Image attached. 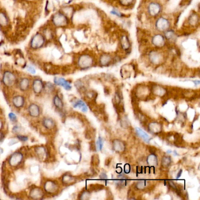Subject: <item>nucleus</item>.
I'll list each match as a JSON object with an SVG mask.
<instances>
[{
	"label": "nucleus",
	"instance_id": "obj_1",
	"mask_svg": "<svg viewBox=\"0 0 200 200\" xmlns=\"http://www.w3.org/2000/svg\"><path fill=\"white\" fill-rule=\"evenodd\" d=\"M45 44V36L41 33L35 34L30 41V47L32 49L37 50L42 48Z\"/></svg>",
	"mask_w": 200,
	"mask_h": 200
},
{
	"label": "nucleus",
	"instance_id": "obj_2",
	"mask_svg": "<svg viewBox=\"0 0 200 200\" xmlns=\"http://www.w3.org/2000/svg\"><path fill=\"white\" fill-rule=\"evenodd\" d=\"M52 22L53 24L57 27H63L67 25L68 20L65 14L61 12H58L53 15Z\"/></svg>",
	"mask_w": 200,
	"mask_h": 200
},
{
	"label": "nucleus",
	"instance_id": "obj_3",
	"mask_svg": "<svg viewBox=\"0 0 200 200\" xmlns=\"http://www.w3.org/2000/svg\"><path fill=\"white\" fill-rule=\"evenodd\" d=\"M93 62V58L87 54H83L80 56L77 60V65L82 69H87L90 67Z\"/></svg>",
	"mask_w": 200,
	"mask_h": 200
},
{
	"label": "nucleus",
	"instance_id": "obj_4",
	"mask_svg": "<svg viewBox=\"0 0 200 200\" xmlns=\"http://www.w3.org/2000/svg\"><path fill=\"white\" fill-rule=\"evenodd\" d=\"M3 82L7 87L13 86L15 83L16 76L12 72L6 70L3 73Z\"/></svg>",
	"mask_w": 200,
	"mask_h": 200
},
{
	"label": "nucleus",
	"instance_id": "obj_5",
	"mask_svg": "<svg viewBox=\"0 0 200 200\" xmlns=\"http://www.w3.org/2000/svg\"><path fill=\"white\" fill-rule=\"evenodd\" d=\"M23 160V155L20 152L14 153L9 158V163L12 167L18 165Z\"/></svg>",
	"mask_w": 200,
	"mask_h": 200
},
{
	"label": "nucleus",
	"instance_id": "obj_6",
	"mask_svg": "<svg viewBox=\"0 0 200 200\" xmlns=\"http://www.w3.org/2000/svg\"><path fill=\"white\" fill-rule=\"evenodd\" d=\"M169 21L165 18L160 17L156 21V27L160 31H166L169 28Z\"/></svg>",
	"mask_w": 200,
	"mask_h": 200
},
{
	"label": "nucleus",
	"instance_id": "obj_7",
	"mask_svg": "<svg viewBox=\"0 0 200 200\" xmlns=\"http://www.w3.org/2000/svg\"><path fill=\"white\" fill-rule=\"evenodd\" d=\"M149 59L151 63L155 65L160 64L163 62V55L157 51H152L149 54Z\"/></svg>",
	"mask_w": 200,
	"mask_h": 200
},
{
	"label": "nucleus",
	"instance_id": "obj_8",
	"mask_svg": "<svg viewBox=\"0 0 200 200\" xmlns=\"http://www.w3.org/2000/svg\"><path fill=\"white\" fill-rule=\"evenodd\" d=\"M161 6L157 3H151L148 7V11L150 15L155 17L160 14L161 12Z\"/></svg>",
	"mask_w": 200,
	"mask_h": 200
},
{
	"label": "nucleus",
	"instance_id": "obj_9",
	"mask_svg": "<svg viewBox=\"0 0 200 200\" xmlns=\"http://www.w3.org/2000/svg\"><path fill=\"white\" fill-rule=\"evenodd\" d=\"M44 189L49 194H54L58 191V186L55 181H47L44 184Z\"/></svg>",
	"mask_w": 200,
	"mask_h": 200
},
{
	"label": "nucleus",
	"instance_id": "obj_10",
	"mask_svg": "<svg viewBox=\"0 0 200 200\" xmlns=\"http://www.w3.org/2000/svg\"><path fill=\"white\" fill-rule=\"evenodd\" d=\"M152 43L157 48H161L165 44L164 37L160 34L155 35L152 38Z\"/></svg>",
	"mask_w": 200,
	"mask_h": 200
},
{
	"label": "nucleus",
	"instance_id": "obj_11",
	"mask_svg": "<svg viewBox=\"0 0 200 200\" xmlns=\"http://www.w3.org/2000/svg\"><path fill=\"white\" fill-rule=\"evenodd\" d=\"M54 83L56 85L61 86L62 87H63L66 90H70L72 88V86L70 85V83L69 82H68V80H65L64 78L62 77H56L54 78Z\"/></svg>",
	"mask_w": 200,
	"mask_h": 200
},
{
	"label": "nucleus",
	"instance_id": "obj_12",
	"mask_svg": "<svg viewBox=\"0 0 200 200\" xmlns=\"http://www.w3.org/2000/svg\"><path fill=\"white\" fill-rule=\"evenodd\" d=\"M30 196L34 199H41L44 196V192L40 188L35 187L31 190Z\"/></svg>",
	"mask_w": 200,
	"mask_h": 200
},
{
	"label": "nucleus",
	"instance_id": "obj_13",
	"mask_svg": "<svg viewBox=\"0 0 200 200\" xmlns=\"http://www.w3.org/2000/svg\"><path fill=\"white\" fill-rule=\"evenodd\" d=\"M44 84L41 79H36L32 82V89L35 93H40L44 89Z\"/></svg>",
	"mask_w": 200,
	"mask_h": 200
},
{
	"label": "nucleus",
	"instance_id": "obj_14",
	"mask_svg": "<svg viewBox=\"0 0 200 200\" xmlns=\"http://www.w3.org/2000/svg\"><path fill=\"white\" fill-rule=\"evenodd\" d=\"M28 113L30 115L34 118H37L40 115V109L39 106L35 104H32L30 105L28 107Z\"/></svg>",
	"mask_w": 200,
	"mask_h": 200
},
{
	"label": "nucleus",
	"instance_id": "obj_15",
	"mask_svg": "<svg viewBox=\"0 0 200 200\" xmlns=\"http://www.w3.org/2000/svg\"><path fill=\"white\" fill-rule=\"evenodd\" d=\"M113 147L118 153H122L125 150V144L122 140L116 139L113 142Z\"/></svg>",
	"mask_w": 200,
	"mask_h": 200
},
{
	"label": "nucleus",
	"instance_id": "obj_16",
	"mask_svg": "<svg viewBox=\"0 0 200 200\" xmlns=\"http://www.w3.org/2000/svg\"><path fill=\"white\" fill-rule=\"evenodd\" d=\"M25 99L22 96H16L13 99V104L15 108H20L24 106Z\"/></svg>",
	"mask_w": 200,
	"mask_h": 200
},
{
	"label": "nucleus",
	"instance_id": "obj_17",
	"mask_svg": "<svg viewBox=\"0 0 200 200\" xmlns=\"http://www.w3.org/2000/svg\"><path fill=\"white\" fill-rule=\"evenodd\" d=\"M148 128L151 133L157 134L161 132L162 127L161 125L157 122H151L149 124Z\"/></svg>",
	"mask_w": 200,
	"mask_h": 200
},
{
	"label": "nucleus",
	"instance_id": "obj_18",
	"mask_svg": "<svg viewBox=\"0 0 200 200\" xmlns=\"http://www.w3.org/2000/svg\"><path fill=\"white\" fill-rule=\"evenodd\" d=\"M100 64L102 66H108L109 65L111 61H112V58L110 55L108 54H104L101 56V57L100 58Z\"/></svg>",
	"mask_w": 200,
	"mask_h": 200
},
{
	"label": "nucleus",
	"instance_id": "obj_19",
	"mask_svg": "<svg viewBox=\"0 0 200 200\" xmlns=\"http://www.w3.org/2000/svg\"><path fill=\"white\" fill-rule=\"evenodd\" d=\"M73 106L75 108H79L83 112H86L87 111V106H86V105L85 104L83 101H82V100H80V99L77 100V101H76L74 102V104H73Z\"/></svg>",
	"mask_w": 200,
	"mask_h": 200
},
{
	"label": "nucleus",
	"instance_id": "obj_20",
	"mask_svg": "<svg viewBox=\"0 0 200 200\" xmlns=\"http://www.w3.org/2000/svg\"><path fill=\"white\" fill-rule=\"evenodd\" d=\"M136 134L142 139H143L145 142H149V140H150V137L149 136V135L146 133L144 131H143L142 129H141L140 128L137 127L136 128Z\"/></svg>",
	"mask_w": 200,
	"mask_h": 200
},
{
	"label": "nucleus",
	"instance_id": "obj_21",
	"mask_svg": "<svg viewBox=\"0 0 200 200\" xmlns=\"http://www.w3.org/2000/svg\"><path fill=\"white\" fill-rule=\"evenodd\" d=\"M20 88L23 91L27 90L30 86V80L27 77H24L21 79L19 84Z\"/></svg>",
	"mask_w": 200,
	"mask_h": 200
},
{
	"label": "nucleus",
	"instance_id": "obj_22",
	"mask_svg": "<svg viewBox=\"0 0 200 200\" xmlns=\"http://www.w3.org/2000/svg\"><path fill=\"white\" fill-rule=\"evenodd\" d=\"M44 126L47 129H52L55 126V122L51 118H45L42 122Z\"/></svg>",
	"mask_w": 200,
	"mask_h": 200
},
{
	"label": "nucleus",
	"instance_id": "obj_23",
	"mask_svg": "<svg viewBox=\"0 0 200 200\" xmlns=\"http://www.w3.org/2000/svg\"><path fill=\"white\" fill-rule=\"evenodd\" d=\"M120 44L122 48L125 50H127L130 46V44L129 38L127 36L123 35L120 38Z\"/></svg>",
	"mask_w": 200,
	"mask_h": 200
},
{
	"label": "nucleus",
	"instance_id": "obj_24",
	"mask_svg": "<svg viewBox=\"0 0 200 200\" xmlns=\"http://www.w3.org/2000/svg\"><path fill=\"white\" fill-rule=\"evenodd\" d=\"M153 93L157 96H161L165 93V89L158 85H156L153 87Z\"/></svg>",
	"mask_w": 200,
	"mask_h": 200
},
{
	"label": "nucleus",
	"instance_id": "obj_25",
	"mask_svg": "<svg viewBox=\"0 0 200 200\" xmlns=\"http://www.w3.org/2000/svg\"><path fill=\"white\" fill-rule=\"evenodd\" d=\"M147 162L149 165L151 166H156L158 164V159L156 155L150 154L148 156L147 159Z\"/></svg>",
	"mask_w": 200,
	"mask_h": 200
},
{
	"label": "nucleus",
	"instance_id": "obj_26",
	"mask_svg": "<svg viewBox=\"0 0 200 200\" xmlns=\"http://www.w3.org/2000/svg\"><path fill=\"white\" fill-rule=\"evenodd\" d=\"M8 18L3 12H0V25L1 27H7L8 25Z\"/></svg>",
	"mask_w": 200,
	"mask_h": 200
},
{
	"label": "nucleus",
	"instance_id": "obj_27",
	"mask_svg": "<svg viewBox=\"0 0 200 200\" xmlns=\"http://www.w3.org/2000/svg\"><path fill=\"white\" fill-rule=\"evenodd\" d=\"M75 181V178L71 175L65 174L62 177V182L65 184H70Z\"/></svg>",
	"mask_w": 200,
	"mask_h": 200
},
{
	"label": "nucleus",
	"instance_id": "obj_28",
	"mask_svg": "<svg viewBox=\"0 0 200 200\" xmlns=\"http://www.w3.org/2000/svg\"><path fill=\"white\" fill-rule=\"evenodd\" d=\"M54 104L55 106L59 109H62L63 107V104L62 100L58 95H56L54 98Z\"/></svg>",
	"mask_w": 200,
	"mask_h": 200
},
{
	"label": "nucleus",
	"instance_id": "obj_29",
	"mask_svg": "<svg viewBox=\"0 0 200 200\" xmlns=\"http://www.w3.org/2000/svg\"><path fill=\"white\" fill-rule=\"evenodd\" d=\"M171 159L169 156H164L161 159V165L164 168H167L171 164Z\"/></svg>",
	"mask_w": 200,
	"mask_h": 200
},
{
	"label": "nucleus",
	"instance_id": "obj_30",
	"mask_svg": "<svg viewBox=\"0 0 200 200\" xmlns=\"http://www.w3.org/2000/svg\"><path fill=\"white\" fill-rule=\"evenodd\" d=\"M35 151L40 158H44L46 155L45 149L43 147H38L37 149H36Z\"/></svg>",
	"mask_w": 200,
	"mask_h": 200
},
{
	"label": "nucleus",
	"instance_id": "obj_31",
	"mask_svg": "<svg viewBox=\"0 0 200 200\" xmlns=\"http://www.w3.org/2000/svg\"><path fill=\"white\" fill-rule=\"evenodd\" d=\"M189 24L192 25H196L198 22V17L196 14H192L191 16H190L189 20H188Z\"/></svg>",
	"mask_w": 200,
	"mask_h": 200
},
{
	"label": "nucleus",
	"instance_id": "obj_32",
	"mask_svg": "<svg viewBox=\"0 0 200 200\" xmlns=\"http://www.w3.org/2000/svg\"><path fill=\"white\" fill-rule=\"evenodd\" d=\"M165 37L167 39L172 41V40L175 39V35L173 31H172L171 30H170V31L167 30L165 32Z\"/></svg>",
	"mask_w": 200,
	"mask_h": 200
},
{
	"label": "nucleus",
	"instance_id": "obj_33",
	"mask_svg": "<svg viewBox=\"0 0 200 200\" xmlns=\"http://www.w3.org/2000/svg\"><path fill=\"white\" fill-rule=\"evenodd\" d=\"M103 145H104V141H103L102 138L101 137H99L96 142V149L97 150H102L103 148Z\"/></svg>",
	"mask_w": 200,
	"mask_h": 200
},
{
	"label": "nucleus",
	"instance_id": "obj_34",
	"mask_svg": "<svg viewBox=\"0 0 200 200\" xmlns=\"http://www.w3.org/2000/svg\"><path fill=\"white\" fill-rule=\"evenodd\" d=\"M146 186V182L145 181H139L135 185L136 188L139 190H142L144 189Z\"/></svg>",
	"mask_w": 200,
	"mask_h": 200
},
{
	"label": "nucleus",
	"instance_id": "obj_35",
	"mask_svg": "<svg viewBox=\"0 0 200 200\" xmlns=\"http://www.w3.org/2000/svg\"><path fill=\"white\" fill-rule=\"evenodd\" d=\"M90 194L88 191H84L81 192L79 195V199H88L90 198Z\"/></svg>",
	"mask_w": 200,
	"mask_h": 200
},
{
	"label": "nucleus",
	"instance_id": "obj_36",
	"mask_svg": "<svg viewBox=\"0 0 200 200\" xmlns=\"http://www.w3.org/2000/svg\"><path fill=\"white\" fill-rule=\"evenodd\" d=\"M44 88L47 92H52L54 90V86L51 82H47L44 86Z\"/></svg>",
	"mask_w": 200,
	"mask_h": 200
},
{
	"label": "nucleus",
	"instance_id": "obj_37",
	"mask_svg": "<svg viewBox=\"0 0 200 200\" xmlns=\"http://www.w3.org/2000/svg\"><path fill=\"white\" fill-rule=\"evenodd\" d=\"M134 0H119L120 3L123 6H129L132 4Z\"/></svg>",
	"mask_w": 200,
	"mask_h": 200
},
{
	"label": "nucleus",
	"instance_id": "obj_38",
	"mask_svg": "<svg viewBox=\"0 0 200 200\" xmlns=\"http://www.w3.org/2000/svg\"><path fill=\"white\" fill-rule=\"evenodd\" d=\"M92 163L94 165H97L99 163V159L98 156L94 155L92 157Z\"/></svg>",
	"mask_w": 200,
	"mask_h": 200
},
{
	"label": "nucleus",
	"instance_id": "obj_39",
	"mask_svg": "<svg viewBox=\"0 0 200 200\" xmlns=\"http://www.w3.org/2000/svg\"><path fill=\"white\" fill-rule=\"evenodd\" d=\"M27 70L29 72H30L32 74H35L36 73L35 69L32 66H27Z\"/></svg>",
	"mask_w": 200,
	"mask_h": 200
},
{
	"label": "nucleus",
	"instance_id": "obj_40",
	"mask_svg": "<svg viewBox=\"0 0 200 200\" xmlns=\"http://www.w3.org/2000/svg\"><path fill=\"white\" fill-rule=\"evenodd\" d=\"M8 116H9L10 119L12 122H15V121L17 120V116H16V115H15L14 113H9Z\"/></svg>",
	"mask_w": 200,
	"mask_h": 200
},
{
	"label": "nucleus",
	"instance_id": "obj_41",
	"mask_svg": "<svg viewBox=\"0 0 200 200\" xmlns=\"http://www.w3.org/2000/svg\"><path fill=\"white\" fill-rule=\"evenodd\" d=\"M17 138L21 140V141H23V142H26L28 140V138L27 136H23V135H18L17 136Z\"/></svg>",
	"mask_w": 200,
	"mask_h": 200
},
{
	"label": "nucleus",
	"instance_id": "obj_42",
	"mask_svg": "<svg viewBox=\"0 0 200 200\" xmlns=\"http://www.w3.org/2000/svg\"><path fill=\"white\" fill-rule=\"evenodd\" d=\"M130 171V166L129 164H126L125 165V172L126 173H129Z\"/></svg>",
	"mask_w": 200,
	"mask_h": 200
},
{
	"label": "nucleus",
	"instance_id": "obj_43",
	"mask_svg": "<svg viewBox=\"0 0 200 200\" xmlns=\"http://www.w3.org/2000/svg\"><path fill=\"white\" fill-rule=\"evenodd\" d=\"M168 184H169V185H170V186L172 188H173V189H177V186H176V185L173 182V181H168Z\"/></svg>",
	"mask_w": 200,
	"mask_h": 200
},
{
	"label": "nucleus",
	"instance_id": "obj_44",
	"mask_svg": "<svg viewBox=\"0 0 200 200\" xmlns=\"http://www.w3.org/2000/svg\"><path fill=\"white\" fill-rule=\"evenodd\" d=\"M111 13L113 14H114V15H117V16H119V17L120 16V13H119V12H118L116 10H113L112 11H111Z\"/></svg>",
	"mask_w": 200,
	"mask_h": 200
},
{
	"label": "nucleus",
	"instance_id": "obj_45",
	"mask_svg": "<svg viewBox=\"0 0 200 200\" xmlns=\"http://www.w3.org/2000/svg\"><path fill=\"white\" fill-rule=\"evenodd\" d=\"M101 178L102 179H106V178H107V175H106L105 173H102L101 175Z\"/></svg>",
	"mask_w": 200,
	"mask_h": 200
},
{
	"label": "nucleus",
	"instance_id": "obj_46",
	"mask_svg": "<svg viewBox=\"0 0 200 200\" xmlns=\"http://www.w3.org/2000/svg\"><path fill=\"white\" fill-rule=\"evenodd\" d=\"M182 170H180V171H179V172H178V173L177 174V178H179V177H180V176L181 175V174H182Z\"/></svg>",
	"mask_w": 200,
	"mask_h": 200
},
{
	"label": "nucleus",
	"instance_id": "obj_47",
	"mask_svg": "<svg viewBox=\"0 0 200 200\" xmlns=\"http://www.w3.org/2000/svg\"><path fill=\"white\" fill-rule=\"evenodd\" d=\"M3 137H4L3 133L1 132H0V141H1L3 139Z\"/></svg>",
	"mask_w": 200,
	"mask_h": 200
},
{
	"label": "nucleus",
	"instance_id": "obj_48",
	"mask_svg": "<svg viewBox=\"0 0 200 200\" xmlns=\"http://www.w3.org/2000/svg\"><path fill=\"white\" fill-rule=\"evenodd\" d=\"M3 153V150L2 149V148H0V154H1Z\"/></svg>",
	"mask_w": 200,
	"mask_h": 200
},
{
	"label": "nucleus",
	"instance_id": "obj_49",
	"mask_svg": "<svg viewBox=\"0 0 200 200\" xmlns=\"http://www.w3.org/2000/svg\"><path fill=\"white\" fill-rule=\"evenodd\" d=\"M171 152H172V151H171V150H167V153L168 154H170V153H171Z\"/></svg>",
	"mask_w": 200,
	"mask_h": 200
}]
</instances>
